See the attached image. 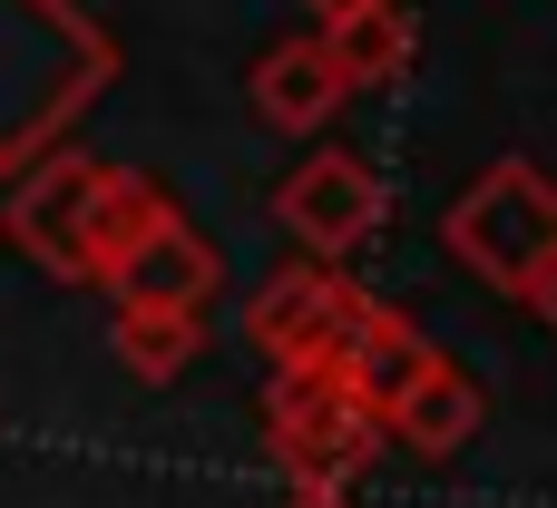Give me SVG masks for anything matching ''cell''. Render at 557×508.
Instances as JSON below:
<instances>
[{
  "instance_id": "6da1fadb",
  "label": "cell",
  "mask_w": 557,
  "mask_h": 508,
  "mask_svg": "<svg viewBox=\"0 0 557 508\" xmlns=\"http://www.w3.org/2000/svg\"><path fill=\"white\" fill-rule=\"evenodd\" d=\"M450 245H460V264H480L490 284H529V274L557 255V196L529 176V166H499L490 186L460 196Z\"/></svg>"
},
{
  "instance_id": "7a4b0ae2",
  "label": "cell",
  "mask_w": 557,
  "mask_h": 508,
  "mask_svg": "<svg viewBox=\"0 0 557 508\" xmlns=\"http://www.w3.org/2000/svg\"><path fill=\"white\" fill-rule=\"evenodd\" d=\"M98 274L117 284V303H206L215 294V255L166 215V206H147V196H127L117 206V225H108V245H98Z\"/></svg>"
},
{
  "instance_id": "3957f363",
  "label": "cell",
  "mask_w": 557,
  "mask_h": 508,
  "mask_svg": "<svg viewBox=\"0 0 557 508\" xmlns=\"http://www.w3.org/2000/svg\"><path fill=\"white\" fill-rule=\"evenodd\" d=\"M127 196H137V186H117V176H98V166L69 157V166H49V176L20 196L10 225H20V245H29L39 264H59V274H98V245H108V225H117L108 206H127Z\"/></svg>"
},
{
  "instance_id": "277c9868",
  "label": "cell",
  "mask_w": 557,
  "mask_h": 508,
  "mask_svg": "<svg viewBox=\"0 0 557 508\" xmlns=\"http://www.w3.org/2000/svg\"><path fill=\"white\" fill-rule=\"evenodd\" d=\"M372 176H362V157H313L294 186H284V215H294V235L304 245H323V255H343V245H362L372 235Z\"/></svg>"
},
{
  "instance_id": "5b68a950",
  "label": "cell",
  "mask_w": 557,
  "mask_h": 508,
  "mask_svg": "<svg viewBox=\"0 0 557 508\" xmlns=\"http://www.w3.org/2000/svg\"><path fill=\"white\" fill-rule=\"evenodd\" d=\"M255 108H264L274 127H323V117L343 108V69H333V49H323V39H284V49L255 69Z\"/></svg>"
},
{
  "instance_id": "8992f818",
  "label": "cell",
  "mask_w": 557,
  "mask_h": 508,
  "mask_svg": "<svg viewBox=\"0 0 557 508\" xmlns=\"http://www.w3.org/2000/svg\"><path fill=\"white\" fill-rule=\"evenodd\" d=\"M392 431H401L421 460H450V450L480 431V392H470V372H450V362H421V372H411V392L392 401Z\"/></svg>"
},
{
  "instance_id": "52a82bcc",
  "label": "cell",
  "mask_w": 557,
  "mask_h": 508,
  "mask_svg": "<svg viewBox=\"0 0 557 508\" xmlns=\"http://www.w3.org/2000/svg\"><path fill=\"white\" fill-rule=\"evenodd\" d=\"M323 49H333V69H343V88H362V78H392V69L411 59V20H401L392 0H372V10H343Z\"/></svg>"
},
{
  "instance_id": "ba28073f",
  "label": "cell",
  "mask_w": 557,
  "mask_h": 508,
  "mask_svg": "<svg viewBox=\"0 0 557 508\" xmlns=\"http://www.w3.org/2000/svg\"><path fill=\"white\" fill-rule=\"evenodd\" d=\"M117 352H127V372L166 382V372H186V362H196V313H186V303H127Z\"/></svg>"
},
{
  "instance_id": "9c48e42d",
  "label": "cell",
  "mask_w": 557,
  "mask_h": 508,
  "mask_svg": "<svg viewBox=\"0 0 557 508\" xmlns=\"http://www.w3.org/2000/svg\"><path fill=\"white\" fill-rule=\"evenodd\" d=\"M529 303H539V313H548V323H557V255H548V264H539V274H529Z\"/></svg>"
},
{
  "instance_id": "30bf717a",
  "label": "cell",
  "mask_w": 557,
  "mask_h": 508,
  "mask_svg": "<svg viewBox=\"0 0 557 508\" xmlns=\"http://www.w3.org/2000/svg\"><path fill=\"white\" fill-rule=\"evenodd\" d=\"M313 10H323V20H343V10H372V0H313Z\"/></svg>"
},
{
  "instance_id": "8fae6325",
  "label": "cell",
  "mask_w": 557,
  "mask_h": 508,
  "mask_svg": "<svg viewBox=\"0 0 557 508\" xmlns=\"http://www.w3.org/2000/svg\"><path fill=\"white\" fill-rule=\"evenodd\" d=\"M294 508H343V499H333V490H304V499H294Z\"/></svg>"
}]
</instances>
